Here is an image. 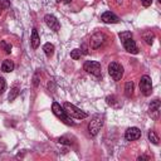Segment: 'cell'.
<instances>
[{
  "instance_id": "cell-27",
  "label": "cell",
  "mask_w": 161,
  "mask_h": 161,
  "mask_svg": "<svg viewBox=\"0 0 161 161\" xmlns=\"http://www.w3.org/2000/svg\"><path fill=\"white\" fill-rule=\"evenodd\" d=\"M138 160H148V157L147 156H140Z\"/></svg>"
},
{
  "instance_id": "cell-24",
  "label": "cell",
  "mask_w": 161,
  "mask_h": 161,
  "mask_svg": "<svg viewBox=\"0 0 161 161\" xmlns=\"http://www.w3.org/2000/svg\"><path fill=\"white\" fill-rule=\"evenodd\" d=\"M5 88H6V82H5V79H4V78H1V77H0V94L5 91Z\"/></svg>"
},
{
  "instance_id": "cell-11",
  "label": "cell",
  "mask_w": 161,
  "mask_h": 161,
  "mask_svg": "<svg viewBox=\"0 0 161 161\" xmlns=\"http://www.w3.org/2000/svg\"><path fill=\"white\" fill-rule=\"evenodd\" d=\"M101 20H102L103 23H107V24H116V23L119 21L118 16L114 15L113 13H111V11H106V13H103V14L101 15Z\"/></svg>"
},
{
  "instance_id": "cell-7",
  "label": "cell",
  "mask_w": 161,
  "mask_h": 161,
  "mask_svg": "<svg viewBox=\"0 0 161 161\" xmlns=\"http://www.w3.org/2000/svg\"><path fill=\"white\" fill-rule=\"evenodd\" d=\"M44 21H45V24H47L53 31H58L59 28H60V24H59V21L57 20V18H55L54 15L47 14V15L44 16Z\"/></svg>"
},
{
  "instance_id": "cell-14",
  "label": "cell",
  "mask_w": 161,
  "mask_h": 161,
  "mask_svg": "<svg viewBox=\"0 0 161 161\" xmlns=\"http://www.w3.org/2000/svg\"><path fill=\"white\" fill-rule=\"evenodd\" d=\"M13 69H14V62L10 59H5L1 64V70L5 73H9V72H13Z\"/></svg>"
},
{
  "instance_id": "cell-28",
  "label": "cell",
  "mask_w": 161,
  "mask_h": 161,
  "mask_svg": "<svg viewBox=\"0 0 161 161\" xmlns=\"http://www.w3.org/2000/svg\"><path fill=\"white\" fill-rule=\"evenodd\" d=\"M62 1H63V3H65V4H68V3H70L72 0H62Z\"/></svg>"
},
{
  "instance_id": "cell-13",
  "label": "cell",
  "mask_w": 161,
  "mask_h": 161,
  "mask_svg": "<svg viewBox=\"0 0 161 161\" xmlns=\"http://www.w3.org/2000/svg\"><path fill=\"white\" fill-rule=\"evenodd\" d=\"M30 44H31V48L33 49H36L40 44V38L38 35V30L34 28L33 31H31V38H30Z\"/></svg>"
},
{
  "instance_id": "cell-5",
  "label": "cell",
  "mask_w": 161,
  "mask_h": 161,
  "mask_svg": "<svg viewBox=\"0 0 161 161\" xmlns=\"http://www.w3.org/2000/svg\"><path fill=\"white\" fill-rule=\"evenodd\" d=\"M83 69L87 72V73H91L96 77H99L101 75V64L98 62H94V60H87L83 65Z\"/></svg>"
},
{
  "instance_id": "cell-23",
  "label": "cell",
  "mask_w": 161,
  "mask_h": 161,
  "mask_svg": "<svg viewBox=\"0 0 161 161\" xmlns=\"http://www.w3.org/2000/svg\"><path fill=\"white\" fill-rule=\"evenodd\" d=\"M10 6V1L9 0H0V8L1 9H8Z\"/></svg>"
},
{
  "instance_id": "cell-15",
  "label": "cell",
  "mask_w": 161,
  "mask_h": 161,
  "mask_svg": "<svg viewBox=\"0 0 161 161\" xmlns=\"http://www.w3.org/2000/svg\"><path fill=\"white\" fill-rule=\"evenodd\" d=\"M19 91H20V88H19V86L18 84H14L13 87H11V89H10V93H9V101L11 102V101H14L16 97H18V94H19Z\"/></svg>"
},
{
  "instance_id": "cell-3",
  "label": "cell",
  "mask_w": 161,
  "mask_h": 161,
  "mask_svg": "<svg viewBox=\"0 0 161 161\" xmlns=\"http://www.w3.org/2000/svg\"><path fill=\"white\" fill-rule=\"evenodd\" d=\"M103 122H104V116L103 114H94L93 118H92V121L88 125V132H89V135L91 136H96L99 132V130L102 128Z\"/></svg>"
},
{
  "instance_id": "cell-25",
  "label": "cell",
  "mask_w": 161,
  "mask_h": 161,
  "mask_svg": "<svg viewBox=\"0 0 161 161\" xmlns=\"http://www.w3.org/2000/svg\"><path fill=\"white\" fill-rule=\"evenodd\" d=\"M141 3H142V5L145 8H147V6H150L152 4V0H141Z\"/></svg>"
},
{
  "instance_id": "cell-9",
  "label": "cell",
  "mask_w": 161,
  "mask_h": 161,
  "mask_svg": "<svg viewBox=\"0 0 161 161\" xmlns=\"http://www.w3.org/2000/svg\"><path fill=\"white\" fill-rule=\"evenodd\" d=\"M122 44H123L125 49H126L128 53H132V54H137V53H138V48H137V45H136V42H135L132 38H128V39L122 40Z\"/></svg>"
},
{
  "instance_id": "cell-22",
  "label": "cell",
  "mask_w": 161,
  "mask_h": 161,
  "mask_svg": "<svg viewBox=\"0 0 161 161\" xmlns=\"http://www.w3.org/2000/svg\"><path fill=\"white\" fill-rule=\"evenodd\" d=\"M118 36H119L121 40H125V39L132 38V33H131V31H122V33L118 34Z\"/></svg>"
},
{
  "instance_id": "cell-4",
  "label": "cell",
  "mask_w": 161,
  "mask_h": 161,
  "mask_svg": "<svg viewBox=\"0 0 161 161\" xmlns=\"http://www.w3.org/2000/svg\"><path fill=\"white\" fill-rule=\"evenodd\" d=\"M108 73L114 80H119L123 75V67L116 62H112L108 65Z\"/></svg>"
},
{
  "instance_id": "cell-20",
  "label": "cell",
  "mask_w": 161,
  "mask_h": 161,
  "mask_svg": "<svg viewBox=\"0 0 161 161\" xmlns=\"http://www.w3.org/2000/svg\"><path fill=\"white\" fill-rule=\"evenodd\" d=\"M80 55H82L80 49H73V50L70 52V58H72V59H79Z\"/></svg>"
},
{
  "instance_id": "cell-21",
  "label": "cell",
  "mask_w": 161,
  "mask_h": 161,
  "mask_svg": "<svg viewBox=\"0 0 161 161\" xmlns=\"http://www.w3.org/2000/svg\"><path fill=\"white\" fill-rule=\"evenodd\" d=\"M143 38H145V40H146V43H147L148 45L152 44V42H153V34H151V31H147Z\"/></svg>"
},
{
  "instance_id": "cell-2",
  "label": "cell",
  "mask_w": 161,
  "mask_h": 161,
  "mask_svg": "<svg viewBox=\"0 0 161 161\" xmlns=\"http://www.w3.org/2000/svg\"><path fill=\"white\" fill-rule=\"evenodd\" d=\"M52 112H53L60 121H63L65 125H68V126H74V122L70 119V117L67 114V112L64 111V108L60 107L59 103L54 102V103L52 104Z\"/></svg>"
},
{
  "instance_id": "cell-26",
  "label": "cell",
  "mask_w": 161,
  "mask_h": 161,
  "mask_svg": "<svg viewBox=\"0 0 161 161\" xmlns=\"http://www.w3.org/2000/svg\"><path fill=\"white\" fill-rule=\"evenodd\" d=\"M33 83H34V86H35V87H38V84H39V80H38V74H35V75H34V82H33Z\"/></svg>"
},
{
  "instance_id": "cell-29",
  "label": "cell",
  "mask_w": 161,
  "mask_h": 161,
  "mask_svg": "<svg viewBox=\"0 0 161 161\" xmlns=\"http://www.w3.org/2000/svg\"><path fill=\"white\" fill-rule=\"evenodd\" d=\"M1 10H3V9H1V8H0V13H1Z\"/></svg>"
},
{
  "instance_id": "cell-8",
  "label": "cell",
  "mask_w": 161,
  "mask_h": 161,
  "mask_svg": "<svg viewBox=\"0 0 161 161\" xmlns=\"http://www.w3.org/2000/svg\"><path fill=\"white\" fill-rule=\"evenodd\" d=\"M141 136V131L140 128L137 127H130L127 128V131L125 132V138L127 141H135V140H138Z\"/></svg>"
},
{
  "instance_id": "cell-16",
  "label": "cell",
  "mask_w": 161,
  "mask_h": 161,
  "mask_svg": "<svg viewBox=\"0 0 161 161\" xmlns=\"http://www.w3.org/2000/svg\"><path fill=\"white\" fill-rule=\"evenodd\" d=\"M43 50H44L45 55L50 58V57L54 54V45L50 44V43H45V44L43 45Z\"/></svg>"
},
{
  "instance_id": "cell-1",
  "label": "cell",
  "mask_w": 161,
  "mask_h": 161,
  "mask_svg": "<svg viewBox=\"0 0 161 161\" xmlns=\"http://www.w3.org/2000/svg\"><path fill=\"white\" fill-rule=\"evenodd\" d=\"M63 108H64V111L67 112V114L69 117H73V118H77V119H83V118H86L88 116L84 111H82L80 108L75 107L74 104H72L69 102H65L63 104Z\"/></svg>"
},
{
  "instance_id": "cell-12",
  "label": "cell",
  "mask_w": 161,
  "mask_h": 161,
  "mask_svg": "<svg viewBox=\"0 0 161 161\" xmlns=\"http://www.w3.org/2000/svg\"><path fill=\"white\" fill-rule=\"evenodd\" d=\"M150 114L152 118H157L158 117V111H160V101L158 99H155L153 102H151L150 104Z\"/></svg>"
},
{
  "instance_id": "cell-10",
  "label": "cell",
  "mask_w": 161,
  "mask_h": 161,
  "mask_svg": "<svg viewBox=\"0 0 161 161\" xmlns=\"http://www.w3.org/2000/svg\"><path fill=\"white\" fill-rule=\"evenodd\" d=\"M106 40V35L102 33H97L91 38V48L92 49H97L103 42Z\"/></svg>"
},
{
  "instance_id": "cell-17",
  "label": "cell",
  "mask_w": 161,
  "mask_h": 161,
  "mask_svg": "<svg viewBox=\"0 0 161 161\" xmlns=\"http://www.w3.org/2000/svg\"><path fill=\"white\" fill-rule=\"evenodd\" d=\"M125 94H126V97H128V98L133 94V83H132V82H127V83L125 84Z\"/></svg>"
},
{
  "instance_id": "cell-18",
  "label": "cell",
  "mask_w": 161,
  "mask_h": 161,
  "mask_svg": "<svg viewBox=\"0 0 161 161\" xmlns=\"http://www.w3.org/2000/svg\"><path fill=\"white\" fill-rule=\"evenodd\" d=\"M148 140H150L153 145H158V141H160V140H158V137L156 136V133H155L153 131H151V130L148 131Z\"/></svg>"
},
{
  "instance_id": "cell-6",
  "label": "cell",
  "mask_w": 161,
  "mask_h": 161,
  "mask_svg": "<svg viewBox=\"0 0 161 161\" xmlns=\"http://www.w3.org/2000/svg\"><path fill=\"white\" fill-rule=\"evenodd\" d=\"M140 89H141V92H142L143 96H150L151 94V92H152V82H151V78L148 75L141 77Z\"/></svg>"
},
{
  "instance_id": "cell-19",
  "label": "cell",
  "mask_w": 161,
  "mask_h": 161,
  "mask_svg": "<svg viewBox=\"0 0 161 161\" xmlns=\"http://www.w3.org/2000/svg\"><path fill=\"white\" fill-rule=\"evenodd\" d=\"M0 47L3 48V50L6 53V54H9L10 52H11V44H9V43H6L5 40H3L1 43H0Z\"/></svg>"
}]
</instances>
